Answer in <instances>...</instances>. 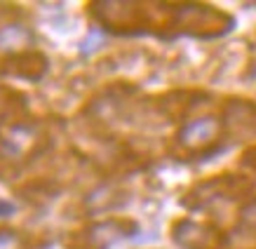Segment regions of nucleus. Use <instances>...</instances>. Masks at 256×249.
I'll list each match as a JSON object with an SVG mask.
<instances>
[{"instance_id": "9d476101", "label": "nucleus", "mask_w": 256, "mask_h": 249, "mask_svg": "<svg viewBox=\"0 0 256 249\" xmlns=\"http://www.w3.org/2000/svg\"><path fill=\"white\" fill-rule=\"evenodd\" d=\"M101 42H104V36H101L99 31H92V33H87V38L82 40L80 50H82L85 54H90V52H94L96 47H101Z\"/></svg>"}, {"instance_id": "20e7f679", "label": "nucleus", "mask_w": 256, "mask_h": 249, "mask_svg": "<svg viewBox=\"0 0 256 249\" xmlns=\"http://www.w3.org/2000/svg\"><path fill=\"white\" fill-rule=\"evenodd\" d=\"M224 136V122L216 116H200L188 120L181 130L176 132V146L184 153L200 156L210 153Z\"/></svg>"}, {"instance_id": "6e6552de", "label": "nucleus", "mask_w": 256, "mask_h": 249, "mask_svg": "<svg viewBox=\"0 0 256 249\" xmlns=\"http://www.w3.org/2000/svg\"><path fill=\"white\" fill-rule=\"evenodd\" d=\"M0 249H28L26 235L14 228H0Z\"/></svg>"}, {"instance_id": "7ed1b4c3", "label": "nucleus", "mask_w": 256, "mask_h": 249, "mask_svg": "<svg viewBox=\"0 0 256 249\" xmlns=\"http://www.w3.org/2000/svg\"><path fill=\"white\" fill-rule=\"evenodd\" d=\"M136 224L130 221V218H104V221H96V224H90V226L80 228L76 233H70L64 244L66 249H108L110 244L120 242L122 238H130V235L136 233Z\"/></svg>"}, {"instance_id": "1a4fd4ad", "label": "nucleus", "mask_w": 256, "mask_h": 249, "mask_svg": "<svg viewBox=\"0 0 256 249\" xmlns=\"http://www.w3.org/2000/svg\"><path fill=\"white\" fill-rule=\"evenodd\" d=\"M240 228L256 233V200H252V202L240 212Z\"/></svg>"}, {"instance_id": "f03ea898", "label": "nucleus", "mask_w": 256, "mask_h": 249, "mask_svg": "<svg viewBox=\"0 0 256 249\" xmlns=\"http://www.w3.org/2000/svg\"><path fill=\"white\" fill-rule=\"evenodd\" d=\"M153 2L130 0H96L90 5V14L113 33H136L150 28Z\"/></svg>"}, {"instance_id": "423d86ee", "label": "nucleus", "mask_w": 256, "mask_h": 249, "mask_svg": "<svg viewBox=\"0 0 256 249\" xmlns=\"http://www.w3.org/2000/svg\"><path fill=\"white\" fill-rule=\"evenodd\" d=\"M47 70V59L36 50H26V52H16L0 59V76H14L24 80H40Z\"/></svg>"}, {"instance_id": "9b49d317", "label": "nucleus", "mask_w": 256, "mask_h": 249, "mask_svg": "<svg viewBox=\"0 0 256 249\" xmlns=\"http://www.w3.org/2000/svg\"><path fill=\"white\" fill-rule=\"evenodd\" d=\"M12 214H14V204L0 200V218H8V216H12Z\"/></svg>"}, {"instance_id": "39448f33", "label": "nucleus", "mask_w": 256, "mask_h": 249, "mask_svg": "<svg viewBox=\"0 0 256 249\" xmlns=\"http://www.w3.org/2000/svg\"><path fill=\"white\" fill-rule=\"evenodd\" d=\"M172 238L184 249H226V235L214 226L181 218L172 226Z\"/></svg>"}, {"instance_id": "0eeeda50", "label": "nucleus", "mask_w": 256, "mask_h": 249, "mask_svg": "<svg viewBox=\"0 0 256 249\" xmlns=\"http://www.w3.org/2000/svg\"><path fill=\"white\" fill-rule=\"evenodd\" d=\"M33 33L22 26V24H8L0 28V50H5L10 54H16V52H26L24 47L31 45Z\"/></svg>"}, {"instance_id": "f257e3e1", "label": "nucleus", "mask_w": 256, "mask_h": 249, "mask_svg": "<svg viewBox=\"0 0 256 249\" xmlns=\"http://www.w3.org/2000/svg\"><path fill=\"white\" fill-rule=\"evenodd\" d=\"M233 16L202 2H181L172 5L170 26L174 31L188 33L195 38H216L233 28Z\"/></svg>"}]
</instances>
